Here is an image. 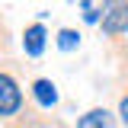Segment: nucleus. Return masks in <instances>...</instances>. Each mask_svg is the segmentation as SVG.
Segmentation results:
<instances>
[{
    "label": "nucleus",
    "mask_w": 128,
    "mask_h": 128,
    "mask_svg": "<svg viewBox=\"0 0 128 128\" xmlns=\"http://www.w3.org/2000/svg\"><path fill=\"white\" fill-rule=\"evenodd\" d=\"M102 32L106 35H125L128 32V3H106Z\"/></svg>",
    "instance_id": "f03ea898"
},
{
    "label": "nucleus",
    "mask_w": 128,
    "mask_h": 128,
    "mask_svg": "<svg viewBox=\"0 0 128 128\" xmlns=\"http://www.w3.org/2000/svg\"><path fill=\"white\" fill-rule=\"evenodd\" d=\"M77 45H80V32H74V29H61L58 32V48L61 51H74Z\"/></svg>",
    "instance_id": "423d86ee"
},
{
    "label": "nucleus",
    "mask_w": 128,
    "mask_h": 128,
    "mask_svg": "<svg viewBox=\"0 0 128 128\" xmlns=\"http://www.w3.org/2000/svg\"><path fill=\"white\" fill-rule=\"evenodd\" d=\"M32 96H35V102H38L42 109H51V106L58 102V86H54L51 80L42 77V80H35V83H32Z\"/></svg>",
    "instance_id": "39448f33"
},
{
    "label": "nucleus",
    "mask_w": 128,
    "mask_h": 128,
    "mask_svg": "<svg viewBox=\"0 0 128 128\" xmlns=\"http://www.w3.org/2000/svg\"><path fill=\"white\" fill-rule=\"evenodd\" d=\"M77 128H115V115L109 109H90L77 118Z\"/></svg>",
    "instance_id": "20e7f679"
},
{
    "label": "nucleus",
    "mask_w": 128,
    "mask_h": 128,
    "mask_svg": "<svg viewBox=\"0 0 128 128\" xmlns=\"http://www.w3.org/2000/svg\"><path fill=\"white\" fill-rule=\"evenodd\" d=\"M22 109V90L10 74L0 70V115H16Z\"/></svg>",
    "instance_id": "f257e3e1"
},
{
    "label": "nucleus",
    "mask_w": 128,
    "mask_h": 128,
    "mask_svg": "<svg viewBox=\"0 0 128 128\" xmlns=\"http://www.w3.org/2000/svg\"><path fill=\"white\" fill-rule=\"evenodd\" d=\"M80 10H83V19H86V22H96L99 13H106V3H102V6H96V3H90V0H83V3H80Z\"/></svg>",
    "instance_id": "0eeeda50"
},
{
    "label": "nucleus",
    "mask_w": 128,
    "mask_h": 128,
    "mask_svg": "<svg viewBox=\"0 0 128 128\" xmlns=\"http://www.w3.org/2000/svg\"><path fill=\"white\" fill-rule=\"evenodd\" d=\"M45 38H48V32L42 22H32L29 29L22 32V48H26V54H32V58H38L42 51H45Z\"/></svg>",
    "instance_id": "7ed1b4c3"
},
{
    "label": "nucleus",
    "mask_w": 128,
    "mask_h": 128,
    "mask_svg": "<svg viewBox=\"0 0 128 128\" xmlns=\"http://www.w3.org/2000/svg\"><path fill=\"white\" fill-rule=\"evenodd\" d=\"M118 115H122V125L128 128V90L122 93V99H118Z\"/></svg>",
    "instance_id": "6e6552de"
}]
</instances>
